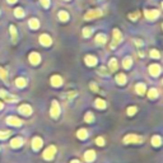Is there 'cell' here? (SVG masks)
Segmentation results:
<instances>
[{
  "mask_svg": "<svg viewBox=\"0 0 163 163\" xmlns=\"http://www.w3.org/2000/svg\"><path fill=\"white\" fill-rule=\"evenodd\" d=\"M131 64H133V59L130 58V56H127V58H125V59L122 60V66H124L125 69H129V68L131 66Z\"/></svg>",
  "mask_w": 163,
  "mask_h": 163,
  "instance_id": "24",
  "label": "cell"
},
{
  "mask_svg": "<svg viewBox=\"0 0 163 163\" xmlns=\"http://www.w3.org/2000/svg\"><path fill=\"white\" fill-rule=\"evenodd\" d=\"M84 159L87 162H93L96 159V153L94 151H87L86 154H84Z\"/></svg>",
  "mask_w": 163,
  "mask_h": 163,
  "instance_id": "17",
  "label": "cell"
},
{
  "mask_svg": "<svg viewBox=\"0 0 163 163\" xmlns=\"http://www.w3.org/2000/svg\"><path fill=\"white\" fill-rule=\"evenodd\" d=\"M143 141V138L139 135H134V134H129L124 138V143L125 144H130V143H141Z\"/></svg>",
  "mask_w": 163,
  "mask_h": 163,
  "instance_id": "3",
  "label": "cell"
},
{
  "mask_svg": "<svg viewBox=\"0 0 163 163\" xmlns=\"http://www.w3.org/2000/svg\"><path fill=\"white\" fill-rule=\"evenodd\" d=\"M135 90H136L138 94H144L145 90H147V86L144 83H138L136 87H135Z\"/></svg>",
  "mask_w": 163,
  "mask_h": 163,
  "instance_id": "18",
  "label": "cell"
},
{
  "mask_svg": "<svg viewBox=\"0 0 163 163\" xmlns=\"http://www.w3.org/2000/svg\"><path fill=\"white\" fill-rule=\"evenodd\" d=\"M2 108H3V103H2V102H0V110H2Z\"/></svg>",
  "mask_w": 163,
  "mask_h": 163,
  "instance_id": "45",
  "label": "cell"
},
{
  "mask_svg": "<svg viewBox=\"0 0 163 163\" xmlns=\"http://www.w3.org/2000/svg\"><path fill=\"white\" fill-rule=\"evenodd\" d=\"M50 115L52 119H58L60 115V106L58 101H52L51 102V108H50Z\"/></svg>",
  "mask_w": 163,
  "mask_h": 163,
  "instance_id": "2",
  "label": "cell"
},
{
  "mask_svg": "<svg viewBox=\"0 0 163 163\" xmlns=\"http://www.w3.org/2000/svg\"><path fill=\"white\" fill-rule=\"evenodd\" d=\"M108 66H110V70L115 72V70L117 69V60L116 59H111L110 62H108Z\"/></svg>",
  "mask_w": 163,
  "mask_h": 163,
  "instance_id": "29",
  "label": "cell"
},
{
  "mask_svg": "<svg viewBox=\"0 0 163 163\" xmlns=\"http://www.w3.org/2000/svg\"><path fill=\"white\" fill-rule=\"evenodd\" d=\"M12 131L10 130H0V139H6L10 136Z\"/></svg>",
  "mask_w": 163,
  "mask_h": 163,
  "instance_id": "31",
  "label": "cell"
},
{
  "mask_svg": "<svg viewBox=\"0 0 163 163\" xmlns=\"http://www.w3.org/2000/svg\"><path fill=\"white\" fill-rule=\"evenodd\" d=\"M161 144H162V138H161L159 135H154V136L152 138V145L159 147Z\"/></svg>",
  "mask_w": 163,
  "mask_h": 163,
  "instance_id": "23",
  "label": "cell"
},
{
  "mask_svg": "<svg viewBox=\"0 0 163 163\" xmlns=\"http://www.w3.org/2000/svg\"><path fill=\"white\" fill-rule=\"evenodd\" d=\"M6 124L10 125V126H20L23 124V121L20 119L16 117V116H9L8 119H6Z\"/></svg>",
  "mask_w": 163,
  "mask_h": 163,
  "instance_id": "7",
  "label": "cell"
},
{
  "mask_svg": "<svg viewBox=\"0 0 163 163\" xmlns=\"http://www.w3.org/2000/svg\"><path fill=\"white\" fill-rule=\"evenodd\" d=\"M89 86H90V89H92V90H94V92H97V90H98V88H97V84H96V83H90Z\"/></svg>",
  "mask_w": 163,
  "mask_h": 163,
  "instance_id": "40",
  "label": "cell"
},
{
  "mask_svg": "<svg viewBox=\"0 0 163 163\" xmlns=\"http://www.w3.org/2000/svg\"><path fill=\"white\" fill-rule=\"evenodd\" d=\"M40 3L44 5V8H48L50 6V0H40Z\"/></svg>",
  "mask_w": 163,
  "mask_h": 163,
  "instance_id": "39",
  "label": "cell"
},
{
  "mask_svg": "<svg viewBox=\"0 0 163 163\" xmlns=\"http://www.w3.org/2000/svg\"><path fill=\"white\" fill-rule=\"evenodd\" d=\"M101 16H102V10L101 9H93V10H89L86 14V19L89 20V19H93V18H98Z\"/></svg>",
  "mask_w": 163,
  "mask_h": 163,
  "instance_id": "6",
  "label": "cell"
},
{
  "mask_svg": "<svg viewBox=\"0 0 163 163\" xmlns=\"http://www.w3.org/2000/svg\"><path fill=\"white\" fill-rule=\"evenodd\" d=\"M55 154H56V147L50 145V147H48L47 149L44 152V158H45L46 161H51V159H54Z\"/></svg>",
  "mask_w": 163,
  "mask_h": 163,
  "instance_id": "4",
  "label": "cell"
},
{
  "mask_svg": "<svg viewBox=\"0 0 163 163\" xmlns=\"http://www.w3.org/2000/svg\"><path fill=\"white\" fill-rule=\"evenodd\" d=\"M14 16H16L17 18H22L24 16V10L22 8H17L16 10H14Z\"/></svg>",
  "mask_w": 163,
  "mask_h": 163,
  "instance_id": "32",
  "label": "cell"
},
{
  "mask_svg": "<svg viewBox=\"0 0 163 163\" xmlns=\"http://www.w3.org/2000/svg\"><path fill=\"white\" fill-rule=\"evenodd\" d=\"M105 42H106V36L102 34V33H98L96 36V44L97 45H103Z\"/></svg>",
  "mask_w": 163,
  "mask_h": 163,
  "instance_id": "21",
  "label": "cell"
},
{
  "mask_svg": "<svg viewBox=\"0 0 163 163\" xmlns=\"http://www.w3.org/2000/svg\"><path fill=\"white\" fill-rule=\"evenodd\" d=\"M59 19L62 20V22H66V20L69 19V14L65 10H60L59 12Z\"/></svg>",
  "mask_w": 163,
  "mask_h": 163,
  "instance_id": "26",
  "label": "cell"
},
{
  "mask_svg": "<svg viewBox=\"0 0 163 163\" xmlns=\"http://www.w3.org/2000/svg\"><path fill=\"white\" fill-rule=\"evenodd\" d=\"M84 120H86L87 122H92L94 120V115L92 112H87L86 113V117H84Z\"/></svg>",
  "mask_w": 163,
  "mask_h": 163,
  "instance_id": "34",
  "label": "cell"
},
{
  "mask_svg": "<svg viewBox=\"0 0 163 163\" xmlns=\"http://www.w3.org/2000/svg\"><path fill=\"white\" fill-rule=\"evenodd\" d=\"M136 113V107L135 106H131V107L127 108V115L129 116H133V115H135Z\"/></svg>",
  "mask_w": 163,
  "mask_h": 163,
  "instance_id": "35",
  "label": "cell"
},
{
  "mask_svg": "<svg viewBox=\"0 0 163 163\" xmlns=\"http://www.w3.org/2000/svg\"><path fill=\"white\" fill-rule=\"evenodd\" d=\"M9 4H14V3H17V0H6Z\"/></svg>",
  "mask_w": 163,
  "mask_h": 163,
  "instance_id": "43",
  "label": "cell"
},
{
  "mask_svg": "<svg viewBox=\"0 0 163 163\" xmlns=\"http://www.w3.org/2000/svg\"><path fill=\"white\" fill-rule=\"evenodd\" d=\"M148 96H149L151 100H155V98L158 97V90L155 89V88H152V89L149 90V93H148Z\"/></svg>",
  "mask_w": 163,
  "mask_h": 163,
  "instance_id": "30",
  "label": "cell"
},
{
  "mask_svg": "<svg viewBox=\"0 0 163 163\" xmlns=\"http://www.w3.org/2000/svg\"><path fill=\"white\" fill-rule=\"evenodd\" d=\"M116 82L119 84H121V86H124V84L126 83V75L125 74H117L116 75Z\"/></svg>",
  "mask_w": 163,
  "mask_h": 163,
  "instance_id": "25",
  "label": "cell"
},
{
  "mask_svg": "<svg viewBox=\"0 0 163 163\" xmlns=\"http://www.w3.org/2000/svg\"><path fill=\"white\" fill-rule=\"evenodd\" d=\"M41 61V56H40V54H37V52H32V54H30V62L32 64V65H37V64Z\"/></svg>",
  "mask_w": 163,
  "mask_h": 163,
  "instance_id": "14",
  "label": "cell"
},
{
  "mask_svg": "<svg viewBox=\"0 0 163 163\" xmlns=\"http://www.w3.org/2000/svg\"><path fill=\"white\" fill-rule=\"evenodd\" d=\"M130 19H136L138 18V13H135V14H130V17H129Z\"/></svg>",
  "mask_w": 163,
  "mask_h": 163,
  "instance_id": "41",
  "label": "cell"
},
{
  "mask_svg": "<svg viewBox=\"0 0 163 163\" xmlns=\"http://www.w3.org/2000/svg\"><path fill=\"white\" fill-rule=\"evenodd\" d=\"M100 73H103L105 75H107V74H108L107 72H106V69H105V68H101V69H100Z\"/></svg>",
  "mask_w": 163,
  "mask_h": 163,
  "instance_id": "42",
  "label": "cell"
},
{
  "mask_svg": "<svg viewBox=\"0 0 163 163\" xmlns=\"http://www.w3.org/2000/svg\"><path fill=\"white\" fill-rule=\"evenodd\" d=\"M149 73L152 76H158L161 74V65H158V64H152V65H149Z\"/></svg>",
  "mask_w": 163,
  "mask_h": 163,
  "instance_id": "9",
  "label": "cell"
},
{
  "mask_svg": "<svg viewBox=\"0 0 163 163\" xmlns=\"http://www.w3.org/2000/svg\"><path fill=\"white\" fill-rule=\"evenodd\" d=\"M82 34H83L84 37H89L90 34H92V28H89V27H87V28H83Z\"/></svg>",
  "mask_w": 163,
  "mask_h": 163,
  "instance_id": "33",
  "label": "cell"
},
{
  "mask_svg": "<svg viewBox=\"0 0 163 163\" xmlns=\"http://www.w3.org/2000/svg\"><path fill=\"white\" fill-rule=\"evenodd\" d=\"M94 103H96V107H97V108H100V110H102V108L106 107V102L102 100V98H97Z\"/></svg>",
  "mask_w": 163,
  "mask_h": 163,
  "instance_id": "28",
  "label": "cell"
},
{
  "mask_svg": "<svg viewBox=\"0 0 163 163\" xmlns=\"http://www.w3.org/2000/svg\"><path fill=\"white\" fill-rule=\"evenodd\" d=\"M70 163H80V162H79V161H76V159H73V161L70 162Z\"/></svg>",
  "mask_w": 163,
  "mask_h": 163,
  "instance_id": "44",
  "label": "cell"
},
{
  "mask_svg": "<svg viewBox=\"0 0 163 163\" xmlns=\"http://www.w3.org/2000/svg\"><path fill=\"white\" fill-rule=\"evenodd\" d=\"M151 58L158 59V58H159V52H158L157 50H151Z\"/></svg>",
  "mask_w": 163,
  "mask_h": 163,
  "instance_id": "37",
  "label": "cell"
},
{
  "mask_svg": "<svg viewBox=\"0 0 163 163\" xmlns=\"http://www.w3.org/2000/svg\"><path fill=\"white\" fill-rule=\"evenodd\" d=\"M28 24H30V27L33 28V30H37V28L40 27V22L36 18H31L30 20H28Z\"/></svg>",
  "mask_w": 163,
  "mask_h": 163,
  "instance_id": "20",
  "label": "cell"
},
{
  "mask_svg": "<svg viewBox=\"0 0 163 163\" xmlns=\"http://www.w3.org/2000/svg\"><path fill=\"white\" fill-rule=\"evenodd\" d=\"M42 144H44V140H42L40 136H34L32 139V148L34 151H38L40 148H42Z\"/></svg>",
  "mask_w": 163,
  "mask_h": 163,
  "instance_id": "10",
  "label": "cell"
},
{
  "mask_svg": "<svg viewBox=\"0 0 163 163\" xmlns=\"http://www.w3.org/2000/svg\"><path fill=\"white\" fill-rule=\"evenodd\" d=\"M19 112L22 113V115H24V116H30L32 113V107L30 105H22L19 107Z\"/></svg>",
  "mask_w": 163,
  "mask_h": 163,
  "instance_id": "13",
  "label": "cell"
},
{
  "mask_svg": "<svg viewBox=\"0 0 163 163\" xmlns=\"http://www.w3.org/2000/svg\"><path fill=\"white\" fill-rule=\"evenodd\" d=\"M96 143H97V145H105V143H106V141H105V139L102 138V136H98L97 139H96Z\"/></svg>",
  "mask_w": 163,
  "mask_h": 163,
  "instance_id": "36",
  "label": "cell"
},
{
  "mask_svg": "<svg viewBox=\"0 0 163 163\" xmlns=\"http://www.w3.org/2000/svg\"><path fill=\"white\" fill-rule=\"evenodd\" d=\"M0 97L3 98V100H5V101H8V102H16L18 98L16 97V96H12V94H9L8 92H6L5 89H0Z\"/></svg>",
  "mask_w": 163,
  "mask_h": 163,
  "instance_id": "5",
  "label": "cell"
},
{
  "mask_svg": "<svg viewBox=\"0 0 163 163\" xmlns=\"http://www.w3.org/2000/svg\"><path fill=\"white\" fill-rule=\"evenodd\" d=\"M51 86L52 87H60L61 84H62V78L61 76H59V75H54V76H51Z\"/></svg>",
  "mask_w": 163,
  "mask_h": 163,
  "instance_id": "15",
  "label": "cell"
},
{
  "mask_svg": "<svg viewBox=\"0 0 163 163\" xmlns=\"http://www.w3.org/2000/svg\"><path fill=\"white\" fill-rule=\"evenodd\" d=\"M0 78H2L3 80H6V72L3 68H0Z\"/></svg>",
  "mask_w": 163,
  "mask_h": 163,
  "instance_id": "38",
  "label": "cell"
},
{
  "mask_svg": "<svg viewBox=\"0 0 163 163\" xmlns=\"http://www.w3.org/2000/svg\"><path fill=\"white\" fill-rule=\"evenodd\" d=\"M16 84L18 88H24L26 84H27V80L24 79V78H18V79L16 80Z\"/></svg>",
  "mask_w": 163,
  "mask_h": 163,
  "instance_id": "27",
  "label": "cell"
},
{
  "mask_svg": "<svg viewBox=\"0 0 163 163\" xmlns=\"http://www.w3.org/2000/svg\"><path fill=\"white\" fill-rule=\"evenodd\" d=\"M9 32H10V36H12V41L13 42H17V28H16V26H10L9 27Z\"/></svg>",
  "mask_w": 163,
  "mask_h": 163,
  "instance_id": "19",
  "label": "cell"
},
{
  "mask_svg": "<svg viewBox=\"0 0 163 163\" xmlns=\"http://www.w3.org/2000/svg\"><path fill=\"white\" fill-rule=\"evenodd\" d=\"M76 135H78V138H79V139L84 140V139H87V136H88V131L86 129H80V130H78Z\"/></svg>",
  "mask_w": 163,
  "mask_h": 163,
  "instance_id": "22",
  "label": "cell"
},
{
  "mask_svg": "<svg viewBox=\"0 0 163 163\" xmlns=\"http://www.w3.org/2000/svg\"><path fill=\"white\" fill-rule=\"evenodd\" d=\"M40 44L42 46H50L52 44V38L48 34H41L40 36Z\"/></svg>",
  "mask_w": 163,
  "mask_h": 163,
  "instance_id": "8",
  "label": "cell"
},
{
  "mask_svg": "<svg viewBox=\"0 0 163 163\" xmlns=\"http://www.w3.org/2000/svg\"><path fill=\"white\" fill-rule=\"evenodd\" d=\"M122 40V34L121 32H120V30H117V28H115V30L112 31V44H111V47L115 48L120 42H121Z\"/></svg>",
  "mask_w": 163,
  "mask_h": 163,
  "instance_id": "1",
  "label": "cell"
},
{
  "mask_svg": "<svg viewBox=\"0 0 163 163\" xmlns=\"http://www.w3.org/2000/svg\"><path fill=\"white\" fill-rule=\"evenodd\" d=\"M84 61H86V64L88 66H96L97 62H98L97 58H96V56H93V55H87L86 59H84Z\"/></svg>",
  "mask_w": 163,
  "mask_h": 163,
  "instance_id": "12",
  "label": "cell"
},
{
  "mask_svg": "<svg viewBox=\"0 0 163 163\" xmlns=\"http://www.w3.org/2000/svg\"><path fill=\"white\" fill-rule=\"evenodd\" d=\"M23 145V139L22 138H14V139H12V141H10V147L12 148H20Z\"/></svg>",
  "mask_w": 163,
  "mask_h": 163,
  "instance_id": "16",
  "label": "cell"
},
{
  "mask_svg": "<svg viewBox=\"0 0 163 163\" xmlns=\"http://www.w3.org/2000/svg\"><path fill=\"white\" fill-rule=\"evenodd\" d=\"M144 16H145L147 19L154 20L155 18L159 16V12H158V10H154V9H153V10H145V12H144Z\"/></svg>",
  "mask_w": 163,
  "mask_h": 163,
  "instance_id": "11",
  "label": "cell"
}]
</instances>
